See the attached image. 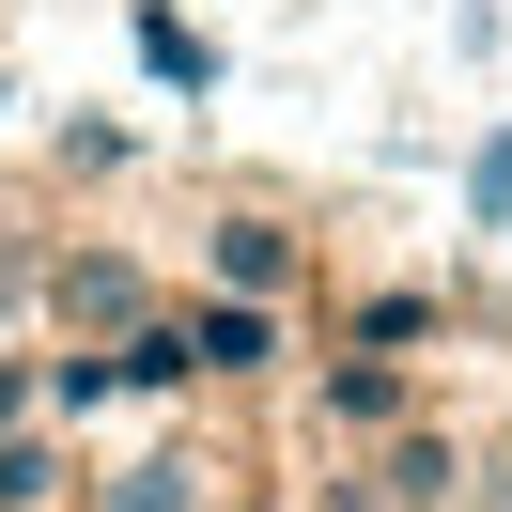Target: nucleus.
Returning a JSON list of instances; mask_svg holds the SVG:
<instances>
[{
  "label": "nucleus",
  "instance_id": "5",
  "mask_svg": "<svg viewBox=\"0 0 512 512\" xmlns=\"http://www.w3.org/2000/svg\"><path fill=\"white\" fill-rule=\"evenodd\" d=\"M419 388H404V357H326V388H311V419L326 435H388Z\"/></svg>",
  "mask_w": 512,
  "mask_h": 512
},
{
  "label": "nucleus",
  "instance_id": "11",
  "mask_svg": "<svg viewBox=\"0 0 512 512\" xmlns=\"http://www.w3.org/2000/svg\"><path fill=\"white\" fill-rule=\"evenodd\" d=\"M0 419H32V373H0Z\"/></svg>",
  "mask_w": 512,
  "mask_h": 512
},
{
  "label": "nucleus",
  "instance_id": "2",
  "mask_svg": "<svg viewBox=\"0 0 512 512\" xmlns=\"http://www.w3.org/2000/svg\"><path fill=\"white\" fill-rule=\"evenodd\" d=\"M280 295H202L187 311V373H218V388H249V373H280Z\"/></svg>",
  "mask_w": 512,
  "mask_h": 512
},
{
  "label": "nucleus",
  "instance_id": "3",
  "mask_svg": "<svg viewBox=\"0 0 512 512\" xmlns=\"http://www.w3.org/2000/svg\"><path fill=\"white\" fill-rule=\"evenodd\" d=\"M202 264H218V295H295V280H311V233L264 218V202H233V218L202 233Z\"/></svg>",
  "mask_w": 512,
  "mask_h": 512
},
{
  "label": "nucleus",
  "instance_id": "6",
  "mask_svg": "<svg viewBox=\"0 0 512 512\" xmlns=\"http://www.w3.org/2000/svg\"><path fill=\"white\" fill-rule=\"evenodd\" d=\"M202 497H218V466H202V450H140V466H109L94 512H202Z\"/></svg>",
  "mask_w": 512,
  "mask_h": 512
},
{
  "label": "nucleus",
  "instance_id": "7",
  "mask_svg": "<svg viewBox=\"0 0 512 512\" xmlns=\"http://www.w3.org/2000/svg\"><path fill=\"white\" fill-rule=\"evenodd\" d=\"M435 326H450V295H357V326H342V357H404V342H435Z\"/></svg>",
  "mask_w": 512,
  "mask_h": 512
},
{
  "label": "nucleus",
  "instance_id": "8",
  "mask_svg": "<svg viewBox=\"0 0 512 512\" xmlns=\"http://www.w3.org/2000/svg\"><path fill=\"white\" fill-rule=\"evenodd\" d=\"M63 481H78V466L32 435V419H0V512H63Z\"/></svg>",
  "mask_w": 512,
  "mask_h": 512
},
{
  "label": "nucleus",
  "instance_id": "10",
  "mask_svg": "<svg viewBox=\"0 0 512 512\" xmlns=\"http://www.w3.org/2000/svg\"><path fill=\"white\" fill-rule=\"evenodd\" d=\"M466 218H481V233H512V125L466 156Z\"/></svg>",
  "mask_w": 512,
  "mask_h": 512
},
{
  "label": "nucleus",
  "instance_id": "4",
  "mask_svg": "<svg viewBox=\"0 0 512 512\" xmlns=\"http://www.w3.org/2000/svg\"><path fill=\"white\" fill-rule=\"evenodd\" d=\"M450 481H466V450L388 419V450H373V481H357V512H450Z\"/></svg>",
  "mask_w": 512,
  "mask_h": 512
},
{
  "label": "nucleus",
  "instance_id": "9",
  "mask_svg": "<svg viewBox=\"0 0 512 512\" xmlns=\"http://www.w3.org/2000/svg\"><path fill=\"white\" fill-rule=\"evenodd\" d=\"M140 63H156L171 94H202V78H218V47H202L187 16H171V0H140Z\"/></svg>",
  "mask_w": 512,
  "mask_h": 512
},
{
  "label": "nucleus",
  "instance_id": "1",
  "mask_svg": "<svg viewBox=\"0 0 512 512\" xmlns=\"http://www.w3.org/2000/svg\"><path fill=\"white\" fill-rule=\"evenodd\" d=\"M156 311V280H140L125 249H47V326L63 342H109V326H140Z\"/></svg>",
  "mask_w": 512,
  "mask_h": 512
}]
</instances>
